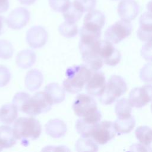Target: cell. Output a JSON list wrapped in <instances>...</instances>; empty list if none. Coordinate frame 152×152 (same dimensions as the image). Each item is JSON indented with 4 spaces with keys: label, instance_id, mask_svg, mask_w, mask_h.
<instances>
[{
    "label": "cell",
    "instance_id": "cell-1",
    "mask_svg": "<svg viewBox=\"0 0 152 152\" xmlns=\"http://www.w3.org/2000/svg\"><path fill=\"white\" fill-rule=\"evenodd\" d=\"M92 74V70L87 65L71 66L66 70V78L63 82V87L69 93H77L86 85Z\"/></svg>",
    "mask_w": 152,
    "mask_h": 152
},
{
    "label": "cell",
    "instance_id": "cell-2",
    "mask_svg": "<svg viewBox=\"0 0 152 152\" xmlns=\"http://www.w3.org/2000/svg\"><path fill=\"white\" fill-rule=\"evenodd\" d=\"M13 131L16 139L27 145L30 140H34L40 136L42 126L34 118L22 117L14 122Z\"/></svg>",
    "mask_w": 152,
    "mask_h": 152
},
{
    "label": "cell",
    "instance_id": "cell-3",
    "mask_svg": "<svg viewBox=\"0 0 152 152\" xmlns=\"http://www.w3.org/2000/svg\"><path fill=\"white\" fill-rule=\"evenodd\" d=\"M53 103L50 97L45 91H39L27 99L20 111L28 115H37L49 111Z\"/></svg>",
    "mask_w": 152,
    "mask_h": 152
},
{
    "label": "cell",
    "instance_id": "cell-4",
    "mask_svg": "<svg viewBox=\"0 0 152 152\" xmlns=\"http://www.w3.org/2000/svg\"><path fill=\"white\" fill-rule=\"evenodd\" d=\"M127 89L124 78L119 75H112L109 79L104 92L100 96V102L105 105L110 104L124 94Z\"/></svg>",
    "mask_w": 152,
    "mask_h": 152
},
{
    "label": "cell",
    "instance_id": "cell-5",
    "mask_svg": "<svg viewBox=\"0 0 152 152\" xmlns=\"http://www.w3.org/2000/svg\"><path fill=\"white\" fill-rule=\"evenodd\" d=\"M100 40L80 43V50L82 59L86 65L94 71L100 69L104 63L99 52Z\"/></svg>",
    "mask_w": 152,
    "mask_h": 152
},
{
    "label": "cell",
    "instance_id": "cell-6",
    "mask_svg": "<svg viewBox=\"0 0 152 152\" xmlns=\"http://www.w3.org/2000/svg\"><path fill=\"white\" fill-rule=\"evenodd\" d=\"M132 30L129 21L121 20L109 26L105 31L104 37L106 40L117 44L128 37Z\"/></svg>",
    "mask_w": 152,
    "mask_h": 152
},
{
    "label": "cell",
    "instance_id": "cell-7",
    "mask_svg": "<svg viewBox=\"0 0 152 152\" xmlns=\"http://www.w3.org/2000/svg\"><path fill=\"white\" fill-rule=\"evenodd\" d=\"M116 131L111 121L99 122L94 128L91 134L92 139L98 144L103 145L115 137Z\"/></svg>",
    "mask_w": 152,
    "mask_h": 152
},
{
    "label": "cell",
    "instance_id": "cell-8",
    "mask_svg": "<svg viewBox=\"0 0 152 152\" xmlns=\"http://www.w3.org/2000/svg\"><path fill=\"white\" fill-rule=\"evenodd\" d=\"M72 109L76 115L82 118L97 111V106L91 95L80 94L75 98Z\"/></svg>",
    "mask_w": 152,
    "mask_h": 152
},
{
    "label": "cell",
    "instance_id": "cell-9",
    "mask_svg": "<svg viewBox=\"0 0 152 152\" xmlns=\"http://www.w3.org/2000/svg\"><path fill=\"white\" fill-rule=\"evenodd\" d=\"M132 107L141 108L152 101V85H144L133 88L128 99Z\"/></svg>",
    "mask_w": 152,
    "mask_h": 152
},
{
    "label": "cell",
    "instance_id": "cell-10",
    "mask_svg": "<svg viewBox=\"0 0 152 152\" xmlns=\"http://www.w3.org/2000/svg\"><path fill=\"white\" fill-rule=\"evenodd\" d=\"M101 113L97 110L95 112L82 117L76 122V129L78 133L84 138H90L93 129L100 121Z\"/></svg>",
    "mask_w": 152,
    "mask_h": 152
},
{
    "label": "cell",
    "instance_id": "cell-11",
    "mask_svg": "<svg viewBox=\"0 0 152 152\" xmlns=\"http://www.w3.org/2000/svg\"><path fill=\"white\" fill-rule=\"evenodd\" d=\"M99 52L103 62L107 65L114 66L121 61L120 52L113 46L112 43L106 40H100Z\"/></svg>",
    "mask_w": 152,
    "mask_h": 152
},
{
    "label": "cell",
    "instance_id": "cell-12",
    "mask_svg": "<svg viewBox=\"0 0 152 152\" xmlns=\"http://www.w3.org/2000/svg\"><path fill=\"white\" fill-rule=\"evenodd\" d=\"M30 18V13L24 7H18L13 10L6 19L8 26L14 30H19L26 26Z\"/></svg>",
    "mask_w": 152,
    "mask_h": 152
},
{
    "label": "cell",
    "instance_id": "cell-13",
    "mask_svg": "<svg viewBox=\"0 0 152 152\" xmlns=\"http://www.w3.org/2000/svg\"><path fill=\"white\" fill-rule=\"evenodd\" d=\"M105 23V15L99 10H93L85 15L83 26L88 30L101 33V30Z\"/></svg>",
    "mask_w": 152,
    "mask_h": 152
},
{
    "label": "cell",
    "instance_id": "cell-14",
    "mask_svg": "<svg viewBox=\"0 0 152 152\" xmlns=\"http://www.w3.org/2000/svg\"><path fill=\"white\" fill-rule=\"evenodd\" d=\"M106 86L104 74L99 71L93 73L86 85L87 93L93 96H100L104 92Z\"/></svg>",
    "mask_w": 152,
    "mask_h": 152
},
{
    "label": "cell",
    "instance_id": "cell-15",
    "mask_svg": "<svg viewBox=\"0 0 152 152\" xmlns=\"http://www.w3.org/2000/svg\"><path fill=\"white\" fill-rule=\"evenodd\" d=\"M117 11L122 20L130 21L138 15L140 7L135 0H121L118 4Z\"/></svg>",
    "mask_w": 152,
    "mask_h": 152
},
{
    "label": "cell",
    "instance_id": "cell-16",
    "mask_svg": "<svg viewBox=\"0 0 152 152\" xmlns=\"http://www.w3.org/2000/svg\"><path fill=\"white\" fill-rule=\"evenodd\" d=\"M47 39L48 33L41 26H33L27 32V42L33 48H41L46 43Z\"/></svg>",
    "mask_w": 152,
    "mask_h": 152
},
{
    "label": "cell",
    "instance_id": "cell-17",
    "mask_svg": "<svg viewBox=\"0 0 152 152\" xmlns=\"http://www.w3.org/2000/svg\"><path fill=\"white\" fill-rule=\"evenodd\" d=\"M140 27L137 30V36L142 42H152V12H145L141 15Z\"/></svg>",
    "mask_w": 152,
    "mask_h": 152
},
{
    "label": "cell",
    "instance_id": "cell-18",
    "mask_svg": "<svg viewBox=\"0 0 152 152\" xmlns=\"http://www.w3.org/2000/svg\"><path fill=\"white\" fill-rule=\"evenodd\" d=\"M46 133L52 137L59 138L65 135L66 131L65 124L59 119L49 121L45 125Z\"/></svg>",
    "mask_w": 152,
    "mask_h": 152
},
{
    "label": "cell",
    "instance_id": "cell-19",
    "mask_svg": "<svg viewBox=\"0 0 152 152\" xmlns=\"http://www.w3.org/2000/svg\"><path fill=\"white\" fill-rule=\"evenodd\" d=\"M13 129L7 125L0 126V145L2 148L12 147L16 142Z\"/></svg>",
    "mask_w": 152,
    "mask_h": 152
},
{
    "label": "cell",
    "instance_id": "cell-20",
    "mask_svg": "<svg viewBox=\"0 0 152 152\" xmlns=\"http://www.w3.org/2000/svg\"><path fill=\"white\" fill-rule=\"evenodd\" d=\"M18 109L12 104H5L0 108V121L5 124H11L17 118Z\"/></svg>",
    "mask_w": 152,
    "mask_h": 152
},
{
    "label": "cell",
    "instance_id": "cell-21",
    "mask_svg": "<svg viewBox=\"0 0 152 152\" xmlns=\"http://www.w3.org/2000/svg\"><path fill=\"white\" fill-rule=\"evenodd\" d=\"M43 82V75L37 69L29 71L25 78V84L27 89L30 91H34L38 89Z\"/></svg>",
    "mask_w": 152,
    "mask_h": 152
},
{
    "label": "cell",
    "instance_id": "cell-22",
    "mask_svg": "<svg viewBox=\"0 0 152 152\" xmlns=\"http://www.w3.org/2000/svg\"><path fill=\"white\" fill-rule=\"evenodd\" d=\"M36 61V55L30 50H24L20 52L16 57L17 65L22 68H28L32 66Z\"/></svg>",
    "mask_w": 152,
    "mask_h": 152
},
{
    "label": "cell",
    "instance_id": "cell-23",
    "mask_svg": "<svg viewBox=\"0 0 152 152\" xmlns=\"http://www.w3.org/2000/svg\"><path fill=\"white\" fill-rule=\"evenodd\" d=\"M45 91L49 95L53 103L62 102L65 99V91L64 87H61L57 83H50L45 89Z\"/></svg>",
    "mask_w": 152,
    "mask_h": 152
},
{
    "label": "cell",
    "instance_id": "cell-24",
    "mask_svg": "<svg viewBox=\"0 0 152 152\" xmlns=\"http://www.w3.org/2000/svg\"><path fill=\"white\" fill-rule=\"evenodd\" d=\"M132 105L128 99L122 98L119 100L115 107V113L119 119H126L131 116Z\"/></svg>",
    "mask_w": 152,
    "mask_h": 152
},
{
    "label": "cell",
    "instance_id": "cell-25",
    "mask_svg": "<svg viewBox=\"0 0 152 152\" xmlns=\"http://www.w3.org/2000/svg\"><path fill=\"white\" fill-rule=\"evenodd\" d=\"M114 128L116 133L119 134H127L131 132L135 125V121L131 116L126 119L118 118L113 122Z\"/></svg>",
    "mask_w": 152,
    "mask_h": 152
},
{
    "label": "cell",
    "instance_id": "cell-26",
    "mask_svg": "<svg viewBox=\"0 0 152 152\" xmlns=\"http://www.w3.org/2000/svg\"><path fill=\"white\" fill-rule=\"evenodd\" d=\"M135 134L139 142L145 146L148 150L152 143V129L147 126H140L136 129Z\"/></svg>",
    "mask_w": 152,
    "mask_h": 152
},
{
    "label": "cell",
    "instance_id": "cell-27",
    "mask_svg": "<svg viewBox=\"0 0 152 152\" xmlns=\"http://www.w3.org/2000/svg\"><path fill=\"white\" fill-rule=\"evenodd\" d=\"M76 149L78 151H96L98 150V146L93 139L82 137L77 141Z\"/></svg>",
    "mask_w": 152,
    "mask_h": 152
},
{
    "label": "cell",
    "instance_id": "cell-28",
    "mask_svg": "<svg viewBox=\"0 0 152 152\" xmlns=\"http://www.w3.org/2000/svg\"><path fill=\"white\" fill-rule=\"evenodd\" d=\"M59 33L64 37L71 38L77 34L78 30L75 23L65 21L58 28Z\"/></svg>",
    "mask_w": 152,
    "mask_h": 152
},
{
    "label": "cell",
    "instance_id": "cell-29",
    "mask_svg": "<svg viewBox=\"0 0 152 152\" xmlns=\"http://www.w3.org/2000/svg\"><path fill=\"white\" fill-rule=\"evenodd\" d=\"M83 12L80 11L74 4L71 3L69 6L62 12V15L65 21L76 23L82 17Z\"/></svg>",
    "mask_w": 152,
    "mask_h": 152
},
{
    "label": "cell",
    "instance_id": "cell-30",
    "mask_svg": "<svg viewBox=\"0 0 152 152\" xmlns=\"http://www.w3.org/2000/svg\"><path fill=\"white\" fill-rule=\"evenodd\" d=\"M73 4L82 12H88L93 10L96 5V0H74Z\"/></svg>",
    "mask_w": 152,
    "mask_h": 152
},
{
    "label": "cell",
    "instance_id": "cell-31",
    "mask_svg": "<svg viewBox=\"0 0 152 152\" xmlns=\"http://www.w3.org/2000/svg\"><path fill=\"white\" fill-rule=\"evenodd\" d=\"M50 7L55 11L63 12L71 4L70 0H48Z\"/></svg>",
    "mask_w": 152,
    "mask_h": 152
},
{
    "label": "cell",
    "instance_id": "cell-32",
    "mask_svg": "<svg viewBox=\"0 0 152 152\" xmlns=\"http://www.w3.org/2000/svg\"><path fill=\"white\" fill-rule=\"evenodd\" d=\"M13 54L12 45L7 40H0V58L2 59H9Z\"/></svg>",
    "mask_w": 152,
    "mask_h": 152
},
{
    "label": "cell",
    "instance_id": "cell-33",
    "mask_svg": "<svg viewBox=\"0 0 152 152\" xmlns=\"http://www.w3.org/2000/svg\"><path fill=\"white\" fill-rule=\"evenodd\" d=\"M140 77L146 83H152V62L146 64L140 70Z\"/></svg>",
    "mask_w": 152,
    "mask_h": 152
},
{
    "label": "cell",
    "instance_id": "cell-34",
    "mask_svg": "<svg viewBox=\"0 0 152 152\" xmlns=\"http://www.w3.org/2000/svg\"><path fill=\"white\" fill-rule=\"evenodd\" d=\"M29 97L30 95L28 93L24 92L18 93L14 97L12 103L16 106L18 110H20L22 106Z\"/></svg>",
    "mask_w": 152,
    "mask_h": 152
},
{
    "label": "cell",
    "instance_id": "cell-35",
    "mask_svg": "<svg viewBox=\"0 0 152 152\" xmlns=\"http://www.w3.org/2000/svg\"><path fill=\"white\" fill-rule=\"evenodd\" d=\"M11 78V73L8 69L0 65V87L6 86Z\"/></svg>",
    "mask_w": 152,
    "mask_h": 152
},
{
    "label": "cell",
    "instance_id": "cell-36",
    "mask_svg": "<svg viewBox=\"0 0 152 152\" xmlns=\"http://www.w3.org/2000/svg\"><path fill=\"white\" fill-rule=\"evenodd\" d=\"M141 55L145 61L152 62V42H146L142 46Z\"/></svg>",
    "mask_w": 152,
    "mask_h": 152
},
{
    "label": "cell",
    "instance_id": "cell-37",
    "mask_svg": "<svg viewBox=\"0 0 152 152\" xmlns=\"http://www.w3.org/2000/svg\"><path fill=\"white\" fill-rule=\"evenodd\" d=\"M130 151H148L147 147L144 146L141 143L140 144H134L130 147Z\"/></svg>",
    "mask_w": 152,
    "mask_h": 152
},
{
    "label": "cell",
    "instance_id": "cell-38",
    "mask_svg": "<svg viewBox=\"0 0 152 152\" xmlns=\"http://www.w3.org/2000/svg\"><path fill=\"white\" fill-rule=\"evenodd\" d=\"M9 8L8 0H0V13L6 12Z\"/></svg>",
    "mask_w": 152,
    "mask_h": 152
},
{
    "label": "cell",
    "instance_id": "cell-39",
    "mask_svg": "<svg viewBox=\"0 0 152 152\" xmlns=\"http://www.w3.org/2000/svg\"><path fill=\"white\" fill-rule=\"evenodd\" d=\"M20 4L26 5H30L33 4L36 0H18Z\"/></svg>",
    "mask_w": 152,
    "mask_h": 152
},
{
    "label": "cell",
    "instance_id": "cell-40",
    "mask_svg": "<svg viewBox=\"0 0 152 152\" xmlns=\"http://www.w3.org/2000/svg\"><path fill=\"white\" fill-rule=\"evenodd\" d=\"M5 22H6V20H5V18L1 15H0V34H1L3 31Z\"/></svg>",
    "mask_w": 152,
    "mask_h": 152
},
{
    "label": "cell",
    "instance_id": "cell-41",
    "mask_svg": "<svg viewBox=\"0 0 152 152\" xmlns=\"http://www.w3.org/2000/svg\"><path fill=\"white\" fill-rule=\"evenodd\" d=\"M147 9L151 12H152V0L150 1L147 4Z\"/></svg>",
    "mask_w": 152,
    "mask_h": 152
},
{
    "label": "cell",
    "instance_id": "cell-42",
    "mask_svg": "<svg viewBox=\"0 0 152 152\" xmlns=\"http://www.w3.org/2000/svg\"><path fill=\"white\" fill-rule=\"evenodd\" d=\"M148 151H152V143H151V145L148 147Z\"/></svg>",
    "mask_w": 152,
    "mask_h": 152
},
{
    "label": "cell",
    "instance_id": "cell-43",
    "mask_svg": "<svg viewBox=\"0 0 152 152\" xmlns=\"http://www.w3.org/2000/svg\"><path fill=\"white\" fill-rule=\"evenodd\" d=\"M2 149H3V148H2V147L0 145V151H1Z\"/></svg>",
    "mask_w": 152,
    "mask_h": 152
},
{
    "label": "cell",
    "instance_id": "cell-44",
    "mask_svg": "<svg viewBox=\"0 0 152 152\" xmlns=\"http://www.w3.org/2000/svg\"><path fill=\"white\" fill-rule=\"evenodd\" d=\"M151 112H152V103H151Z\"/></svg>",
    "mask_w": 152,
    "mask_h": 152
},
{
    "label": "cell",
    "instance_id": "cell-45",
    "mask_svg": "<svg viewBox=\"0 0 152 152\" xmlns=\"http://www.w3.org/2000/svg\"><path fill=\"white\" fill-rule=\"evenodd\" d=\"M112 1H116V0H112Z\"/></svg>",
    "mask_w": 152,
    "mask_h": 152
}]
</instances>
